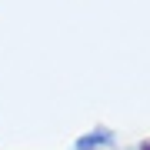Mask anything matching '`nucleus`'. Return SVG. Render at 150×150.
<instances>
[{
	"label": "nucleus",
	"mask_w": 150,
	"mask_h": 150,
	"mask_svg": "<svg viewBox=\"0 0 150 150\" xmlns=\"http://www.w3.org/2000/svg\"><path fill=\"white\" fill-rule=\"evenodd\" d=\"M100 144H110V134H107V130H97V134H87V137H83V140H80L77 147H80V150H90V147H100Z\"/></svg>",
	"instance_id": "nucleus-1"
},
{
	"label": "nucleus",
	"mask_w": 150,
	"mask_h": 150,
	"mask_svg": "<svg viewBox=\"0 0 150 150\" xmlns=\"http://www.w3.org/2000/svg\"><path fill=\"white\" fill-rule=\"evenodd\" d=\"M144 150H150V144H147V147H144Z\"/></svg>",
	"instance_id": "nucleus-2"
}]
</instances>
